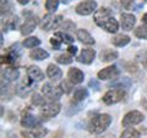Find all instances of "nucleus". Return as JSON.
<instances>
[{
    "instance_id": "1",
    "label": "nucleus",
    "mask_w": 147,
    "mask_h": 138,
    "mask_svg": "<svg viewBox=\"0 0 147 138\" xmlns=\"http://www.w3.org/2000/svg\"><path fill=\"white\" fill-rule=\"evenodd\" d=\"M93 20L96 25L99 26L100 28L105 29L109 33H115L119 29V23L112 15V11L107 7H100L93 15Z\"/></svg>"
},
{
    "instance_id": "2",
    "label": "nucleus",
    "mask_w": 147,
    "mask_h": 138,
    "mask_svg": "<svg viewBox=\"0 0 147 138\" xmlns=\"http://www.w3.org/2000/svg\"><path fill=\"white\" fill-rule=\"evenodd\" d=\"M112 123V117L108 114H98L91 119L88 123V131L93 135L103 133Z\"/></svg>"
},
{
    "instance_id": "3",
    "label": "nucleus",
    "mask_w": 147,
    "mask_h": 138,
    "mask_svg": "<svg viewBox=\"0 0 147 138\" xmlns=\"http://www.w3.org/2000/svg\"><path fill=\"white\" fill-rule=\"evenodd\" d=\"M60 104L58 103V100H48L45 102L42 107H40L39 114L42 119H50L54 117L60 113Z\"/></svg>"
},
{
    "instance_id": "4",
    "label": "nucleus",
    "mask_w": 147,
    "mask_h": 138,
    "mask_svg": "<svg viewBox=\"0 0 147 138\" xmlns=\"http://www.w3.org/2000/svg\"><path fill=\"white\" fill-rule=\"evenodd\" d=\"M63 16L61 15H53V13H48L43 17L42 22H40V28L44 31H52L58 28L59 26L63 25Z\"/></svg>"
},
{
    "instance_id": "5",
    "label": "nucleus",
    "mask_w": 147,
    "mask_h": 138,
    "mask_svg": "<svg viewBox=\"0 0 147 138\" xmlns=\"http://www.w3.org/2000/svg\"><path fill=\"white\" fill-rule=\"evenodd\" d=\"M20 55H21V49L20 45L15 44L7 49V54L1 56V64H6V65H15L16 62L20 60Z\"/></svg>"
},
{
    "instance_id": "6",
    "label": "nucleus",
    "mask_w": 147,
    "mask_h": 138,
    "mask_svg": "<svg viewBox=\"0 0 147 138\" xmlns=\"http://www.w3.org/2000/svg\"><path fill=\"white\" fill-rule=\"evenodd\" d=\"M144 120H145V115L140 111H137V110H134V111L127 113L125 116L123 117L121 125H123V127H131V126L139 125V123H141Z\"/></svg>"
},
{
    "instance_id": "7",
    "label": "nucleus",
    "mask_w": 147,
    "mask_h": 138,
    "mask_svg": "<svg viewBox=\"0 0 147 138\" xmlns=\"http://www.w3.org/2000/svg\"><path fill=\"white\" fill-rule=\"evenodd\" d=\"M125 96V90L123 88H117V89H110L108 90L107 93L103 95V102L104 104L107 105H113V104H117L119 103L120 100L124 99Z\"/></svg>"
},
{
    "instance_id": "8",
    "label": "nucleus",
    "mask_w": 147,
    "mask_h": 138,
    "mask_svg": "<svg viewBox=\"0 0 147 138\" xmlns=\"http://www.w3.org/2000/svg\"><path fill=\"white\" fill-rule=\"evenodd\" d=\"M42 93L44 98H47V100H58L63 95L64 92L60 86L55 87V86H52L50 83H45L42 87Z\"/></svg>"
},
{
    "instance_id": "9",
    "label": "nucleus",
    "mask_w": 147,
    "mask_h": 138,
    "mask_svg": "<svg viewBox=\"0 0 147 138\" xmlns=\"http://www.w3.org/2000/svg\"><path fill=\"white\" fill-rule=\"evenodd\" d=\"M96 7H97V3L94 0H86V1H81L80 4H77L75 11L81 16H88L96 12Z\"/></svg>"
},
{
    "instance_id": "10",
    "label": "nucleus",
    "mask_w": 147,
    "mask_h": 138,
    "mask_svg": "<svg viewBox=\"0 0 147 138\" xmlns=\"http://www.w3.org/2000/svg\"><path fill=\"white\" fill-rule=\"evenodd\" d=\"M36 83H37L36 81H33L32 78H30L28 76H27L26 80H24L20 84L16 87V93H17V95H20V96L28 95L34 89Z\"/></svg>"
},
{
    "instance_id": "11",
    "label": "nucleus",
    "mask_w": 147,
    "mask_h": 138,
    "mask_svg": "<svg viewBox=\"0 0 147 138\" xmlns=\"http://www.w3.org/2000/svg\"><path fill=\"white\" fill-rule=\"evenodd\" d=\"M42 123V119L34 116L33 114H31L30 111H26L24 115H22L21 119V125L22 127H28V128H34L40 126Z\"/></svg>"
},
{
    "instance_id": "12",
    "label": "nucleus",
    "mask_w": 147,
    "mask_h": 138,
    "mask_svg": "<svg viewBox=\"0 0 147 138\" xmlns=\"http://www.w3.org/2000/svg\"><path fill=\"white\" fill-rule=\"evenodd\" d=\"M38 25V17L37 16H33V15H30L28 17L26 18L25 23L21 26V34L22 36H27L32 33L34 31V28Z\"/></svg>"
},
{
    "instance_id": "13",
    "label": "nucleus",
    "mask_w": 147,
    "mask_h": 138,
    "mask_svg": "<svg viewBox=\"0 0 147 138\" xmlns=\"http://www.w3.org/2000/svg\"><path fill=\"white\" fill-rule=\"evenodd\" d=\"M48 130L42 126L34 127L32 130H24L21 131V136L24 138H43L44 136H47Z\"/></svg>"
},
{
    "instance_id": "14",
    "label": "nucleus",
    "mask_w": 147,
    "mask_h": 138,
    "mask_svg": "<svg viewBox=\"0 0 147 138\" xmlns=\"http://www.w3.org/2000/svg\"><path fill=\"white\" fill-rule=\"evenodd\" d=\"M119 73H120V71H119L118 66L113 65V66H108L103 68V70H100L97 76L99 80H110V78H115L119 76Z\"/></svg>"
},
{
    "instance_id": "15",
    "label": "nucleus",
    "mask_w": 147,
    "mask_h": 138,
    "mask_svg": "<svg viewBox=\"0 0 147 138\" xmlns=\"http://www.w3.org/2000/svg\"><path fill=\"white\" fill-rule=\"evenodd\" d=\"M94 58H96V52L93 49H82V52L76 58V60L81 64H85V65H90V64L93 62Z\"/></svg>"
},
{
    "instance_id": "16",
    "label": "nucleus",
    "mask_w": 147,
    "mask_h": 138,
    "mask_svg": "<svg viewBox=\"0 0 147 138\" xmlns=\"http://www.w3.org/2000/svg\"><path fill=\"white\" fill-rule=\"evenodd\" d=\"M67 78L69 81L71 82L72 84H80L84 82V78H85V75L80 68L77 67H71L70 70L67 71Z\"/></svg>"
},
{
    "instance_id": "17",
    "label": "nucleus",
    "mask_w": 147,
    "mask_h": 138,
    "mask_svg": "<svg viewBox=\"0 0 147 138\" xmlns=\"http://www.w3.org/2000/svg\"><path fill=\"white\" fill-rule=\"evenodd\" d=\"M18 77V70L16 67H6L1 71V82L5 81V83L16 81Z\"/></svg>"
},
{
    "instance_id": "18",
    "label": "nucleus",
    "mask_w": 147,
    "mask_h": 138,
    "mask_svg": "<svg viewBox=\"0 0 147 138\" xmlns=\"http://www.w3.org/2000/svg\"><path fill=\"white\" fill-rule=\"evenodd\" d=\"M135 23H136V18L134 15L126 13V12L120 15V25L124 31H131L132 27L135 26Z\"/></svg>"
},
{
    "instance_id": "19",
    "label": "nucleus",
    "mask_w": 147,
    "mask_h": 138,
    "mask_svg": "<svg viewBox=\"0 0 147 138\" xmlns=\"http://www.w3.org/2000/svg\"><path fill=\"white\" fill-rule=\"evenodd\" d=\"M27 76L36 82H40L44 80V73L42 72V70L38 66H33V65L28 66V68H27Z\"/></svg>"
},
{
    "instance_id": "20",
    "label": "nucleus",
    "mask_w": 147,
    "mask_h": 138,
    "mask_svg": "<svg viewBox=\"0 0 147 138\" xmlns=\"http://www.w3.org/2000/svg\"><path fill=\"white\" fill-rule=\"evenodd\" d=\"M118 56H119L118 52L117 50H113V49H104L99 53V59L103 62H110V61L118 59Z\"/></svg>"
},
{
    "instance_id": "21",
    "label": "nucleus",
    "mask_w": 147,
    "mask_h": 138,
    "mask_svg": "<svg viewBox=\"0 0 147 138\" xmlns=\"http://www.w3.org/2000/svg\"><path fill=\"white\" fill-rule=\"evenodd\" d=\"M76 34H77V39H79L82 44H86V45H93L94 44L93 37H92L86 29H79Z\"/></svg>"
},
{
    "instance_id": "22",
    "label": "nucleus",
    "mask_w": 147,
    "mask_h": 138,
    "mask_svg": "<svg viewBox=\"0 0 147 138\" xmlns=\"http://www.w3.org/2000/svg\"><path fill=\"white\" fill-rule=\"evenodd\" d=\"M47 76L50 78V80L58 81V80H60V78L63 77V72L57 65L50 64V65H48V67H47Z\"/></svg>"
},
{
    "instance_id": "23",
    "label": "nucleus",
    "mask_w": 147,
    "mask_h": 138,
    "mask_svg": "<svg viewBox=\"0 0 147 138\" xmlns=\"http://www.w3.org/2000/svg\"><path fill=\"white\" fill-rule=\"evenodd\" d=\"M88 96V90L87 88H84V87H79L76 88L75 92H74V96H72V102L74 103H81Z\"/></svg>"
},
{
    "instance_id": "24",
    "label": "nucleus",
    "mask_w": 147,
    "mask_h": 138,
    "mask_svg": "<svg viewBox=\"0 0 147 138\" xmlns=\"http://www.w3.org/2000/svg\"><path fill=\"white\" fill-rule=\"evenodd\" d=\"M115 47H125V45H127L129 43H130V37L126 36V34H117L115 37H113L112 40H110Z\"/></svg>"
},
{
    "instance_id": "25",
    "label": "nucleus",
    "mask_w": 147,
    "mask_h": 138,
    "mask_svg": "<svg viewBox=\"0 0 147 138\" xmlns=\"http://www.w3.org/2000/svg\"><path fill=\"white\" fill-rule=\"evenodd\" d=\"M30 58L33 59V60H37V61L45 60V59L49 58V53L45 52L44 49L37 48V49H33V50H32V52L30 53Z\"/></svg>"
},
{
    "instance_id": "26",
    "label": "nucleus",
    "mask_w": 147,
    "mask_h": 138,
    "mask_svg": "<svg viewBox=\"0 0 147 138\" xmlns=\"http://www.w3.org/2000/svg\"><path fill=\"white\" fill-rule=\"evenodd\" d=\"M39 44H40V40L37 38V37H28V38H26L24 40V43H22V45H24L25 48H34V47H38Z\"/></svg>"
},
{
    "instance_id": "27",
    "label": "nucleus",
    "mask_w": 147,
    "mask_h": 138,
    "mask_svg": "<svg viewBox=\"0 0 147 138\" xmlns=\"http://www.w3.org/2000/svg\"><path fill=\"white\" fill-rule=\"evenodd\" d=\"M54 37H57V38H60L61 42L64 43H66V44H72L74 43V38L70 36V34H67L66 32H55L54 33Z\"/></svg>"
},
{
    "instance_id": "28",
    "label": "nucleus",
    "mask_w": 147,
    "mask_h": 138,
    "mask_svg": "<svg viewBox=\"0 0 147 138\" xmlns=\"http://www.w3.org/2000/svg\"><path fill=\"white\" fill-rule=\"evenodd\" d=\"M120 138H140V132L136 131L135 128H126L121 133Z\"/></svg>"
},
{
    "instance_id": "29",
    "label": "nucleus",
    "mask_w": 147,
    "mask_h": 138,
    "mask_svg": "<svg viewBox=\"0 0 147 138\" xmlns=\"http://www.w3.org/2000/svg\"><path fill=\"white\" fill-rule=\"evenodd\" d=\"M131 86V81L129 78H121L120 81H115L114 83L110 84V87H118V88H129Z\"/></svg>"
},
{
    "instance_id": "30",
    "label": "nucleus",
    "mask_w": 147,
    "mask_h": 138,
    "mask_svg": "<svg viewBox=\"0 0 147 138\" xmlns=\"http://www.w3.org/2000/svg\"><path fill=\"white\" fill-rule=\"evenodd\" d=\"M72 60H74L72 55H70V54H61L57 58V62L61 64V65H69V64L72 62Z\"/></svg>"
},
{
    "instance_id": "31",
    "label": "nucleus",
    "mask_w": 147,
    "mask_h": 138,
    "mask_svg": "<svg viewBox=\"0 0 147 138\" xmlns=\"http://www.w3.org/2000/svg\"><path fill=\"white\" fill-rule=\"evenodd\" d=\"M59 6V0H45V9L49 12H54Z\"/></svg>"
},
{
    "instance_id": "32",
    "label": "nucleus",
    "mask_w": 147,
    "mask_h": 138,
    "mask_svg": "<svg viewBox=\"0 0 147 138\" xmlns=\"http://www.w3.org/2000/svg\"><path fill=\"white\" fill-rule=\"evenodd\" d=\"M45 102H48L47 98H43V96L40 95V94L34 93L33 96H32V104L37 105V107H42V105H43Z\"/></svg>"
},
{
    "instance_id": "33",
    "label": "nucleus",
    "mask_w": 147,
    "mask_h": 138,
    "mask_svg": "<svg viewBox=\"0 0 147 138\" xmlns=\"http://www.w3.org/2000/svg\"><path fill=\"white\" fill-rule=\"evenodd\" d=\"M135 36L137 38H142V39H146L147 38V26H140L135 29Z\"/></svg>"
},
{
    "instance_id": "34",
    "label": "nucleus",
    "mask_w": 147,
    "mask_h": 138,
    "mask_svg": "<svg viewBox=\"0 0 147 138\" xmlns=\"http://www.w3.org/2000/svg\"><path fill=\"white\" fill-rule=\"evenodd\" d=\"M75 28H76V25L72 21H70V20L64 21L63 25H61L63 32H71V31H75Z\"/></svg>"
},
{
    "instance_id": "35",
    "label": "nucleus",
    "mask_w": 147,
    "mask_h": 138,
    "mask_svg": "<svg viewBox=\"0 0 147 138\" xmlns=\"http://www.w3.org/2000/svg\"><path fill=\"white\" fill-rule=\"evenodd\" d=\"M71 86H72V83L70 81H64V82H61V84H60V87H61V89H63V92L64 93H70L71 92Z\"/></svg>"
},
{
    "instance_id": "36",
    "label": "nucleus",
    "mask_w": 147,
    "mask_h": 138,
    "mask_svg": "<svg viewBox=\"0 0 147 138\" xmlns=\"http://www.w3.org/2000/svg\"><path fill=\"white\" fill-rule=\"evenodd\" d=\"M50 44H52V47L54 48V50H59L61 47V40L58 39L57 37H53L52 39H50Z\"/></svg>"
},
{
    "instance_id": "37",
    "label": "nucleus",
    "mask_w": 147,
    "mask_h": 138,
    "mask_svg": "<svg viewBox=\"0 0 147 138\" xmlns=\"http://www.w3.org/2000/svg\"><path fill=\"white\" fill-rule=\"evenodd\" d=\"M120 3L125 10H130L132 5H134V0H120Z\"/></svg>"
},
{
    "instance_id": "38",
    "label": "nucleus",
    "mask_w": 147,
    "mask_h": 138,
    "mask_svg": "<svg viewBox=\"0 0 147 138\" xmlns=\"http://www.w3.org/2000/svg\"><path fill=\"white\" fill-rule=\"evenodd\" d=\"M17 22H18V17H17V16H13V17L11 18V20H10V23H9V28L13 29V28L16 27Z\"/></svg>"
},
{
    "instance_id": "39",
    "label": "nucleus",
    "mask_w": 147,
    "mask_h": 138,
    "mask_svg": "<svg viewBox=\"0 0 147 138\" xmlns=\"http://www.w3.org/2000/svg\"><path fill=\"white\" fill-rule=\"evenodd\" d=\"M88 86L91 87V88H93L94 90H98L99 88H100V86H99V83L96 80H91L90 81V83H88Z\"/></svg>"
},
{
    "instance_id": "40",
    "label": "nucleus",
    "mask_w": 147,
    "mask_h": 138,
    "mask_svg": "<svg viewBox=\"0 0 147 138\" xmlns=\"http://www.w3.org/2000/svg\"><path fill=\"white\" fill-rule=\"evenodd\" d=\"M67 53L70 54V55H75L77 53V47L76 45H69V48H67Z\"/></svg>"
},
{
    "instance_id": "41",
    "label": "nucleus",
    "mask_w": 147,
    "mask_h": 138,
    "mask_svg": "<svg viewBox=\"0 0 147 138\" xmlns=\"http://www.w3.org/2000/svg\"><path fill=\"white\" fill-rule=\"evenodd\" d=\"M17 1L20 3L21 5H27V4H28V3L31 1V0H17Z\"/></svg>"
},
{
    "instance_id": "42",
    "label": "nucleus",
    "mask_w": 147,
    "mask_h": 138,
    "mask_svg": "<svg viewBox=\"0 0 147 138\" xmlns=\"http://www.w3.org/2000/svg\"><path fill=\"white\" fill-rule=\"evenodd\" d=\"M142 22H144V25L147 26V13H145V15L142 16Z\"/></svg>"
},
{
    "instance_id": "43",
    "label": "nucleus",
    "mask_w": 147,
    "mask_h": 138,
    "mask_svg": "<svg viewBox=\"0 0 147 138\" xmlns=\"http://www.w3.org/2000/svg\"><path fill=\"white\" fill-rule=\"evenodd\" d=\"M98 138H114V135H105L103 137H98Z\"/></svg>"
},
{
    "instance_id": "44",
    "label": "nucleus",
    "mask_w": 147,
    "mask_h": 138,
    "mask_svg": "<svg viewBox=\"0 0 147 138\" xmlns=\"http://www.w3.org/2000/svg\"><path fill=\"white\" fill-rule=\"evenodd\" d=\"M142 65H144V67H145L146 70H147V58H146L145 60H144V62H142Z\"/></svg>"
},
{
    "instance_id": "45",
    "label": "nucleus",
    "mask_w": 147,
    "mask_h": 138,
    "mask_svg": "<svg viewBox=\"0 0 147 138\" xmlns=\"http://www.w3.org/2000/svg\"><path fill=\"white\" fill-rule=\"evenodd\" d=\"M141 103H144V104H146V107H147V102H146V100H145V99H144V100H142V102H141ZM146 109H147V108H146Z\"/></svg>"
},
{
    "instance_id": "46",
    "label": "nucleus",
    "mask_w": 147,
    "mask_h": 138,
    "mask_svg": "<svg viewBox=\"0 0 147 138\" xmlns=\"http://www.w3.org/2000/svg\"><path fill=\"white\" fill-rule=\"evenodd\" d=\"M69 1H70V0H63V3H65V4H67Z\"/></svg>"
},
{
    "instance_id": "47",
    "label": "nucleus",
    "mask_w": 147,
    "mask_h": 138,
    "mask_svg": "<svg viewBox=\"0 0 147 138\" xmlns=\"http://www.w3.org/2000/svg\"><path fill=\"white\" fill-rule=\"evenodd\" d=\"M146 1H147V0H146Z\"/></svg>"
}]
</instances>
